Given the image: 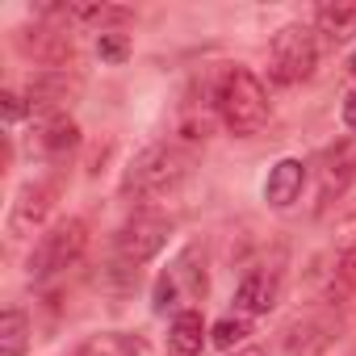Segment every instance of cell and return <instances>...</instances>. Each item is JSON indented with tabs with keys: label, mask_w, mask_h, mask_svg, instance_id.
<instances>
[{
	"label": "cell",
	"mask_w": 356,
	"mask_h": 356,
	"mask_svg": "<svg viewBox=\"0 0 356 356\" xmlns=\"http://www.w3.org/2000/svg\"><path fill=\"white\" fill-rule=\"evenodd\" d=\"M214 101H218V113L235 138H248V134L264 130V122H268V92L248 67H231L222 76Z\"/></svg>",
	"instance_id": "1"
},
{
	"label": "cell",
	"mask_w": 356,
	"mask_h": 356,
	"mask_svg": "<svg viewBox=\"0 0 356 356\" xmlns=\"http://www.w3.org/2000/svg\"><path fill=\"white\" fill-rule=\"evenodd\" d=\"M189 172V155L176 151L168 143H155L147 151H138V159L130 163L126 172V193L134 197H159V193H172L176 185L185 181Z\"/></svg>",
	"instance_id": "2"
},
{
	"label": "cell",
	"mask_w": 356,
	"mask_h": 356,
	"mask_svg": "<svg viewBox=\"0 0 356 356\" xmlns=\"http://www.w3.org/2000/svg\"><path fill=\"white\" fill-rule=\"evenodd\" d=\"M84 248H88V227H84L80 218L55 222V227L38 239V248L30 252V277H34V281H47V277L72 268Z\"/></svg>",
	"instance_id": "3"
},
{
	"label": "cell",
	"mask_w": 356,
	"mask_h": 356,
	"mask_svg": "<svg viewBox=\"0 0 356 356\" xmlns=\"http://www.w3.org/2000/svg\"><path fill=\"white\" fill-rule=\"evenodd\" d=\"M314 59H318L314 30H306V26H281V30L273 34V47H268V76H273L277 84L310 80Z\"/></svg>",
	"instance_id": "4"
},
{
	"label": "cell",
	"mask_w": 356,
	"mask_h": 356,
	"mask_svg": "<svg viewBox=\"0 0 356 356\" xmlns=\"http://www.w3.org/2000/svg\"><path fill=\"white\" fill-rule=\"evenodd\" d=\"M168 235H172V222L168 218H159V214H134L113 235V252H118V260H126V264L138 268V264H147V260H155L163 252Z\"/></svg>",
	"instance_id": "5"
},
{
	"label": "cell",
	"mask_w": 356,
	"mask_h": 356,
	"mask_svg": "<svg viewBox=\"0 0 356 356\" xmlns=\"http://www.w3.org/2000/svg\"><path fill=\"white\" fill-rule=\"evenodd\" d=\"M193 256L197 252H185L181 260H176L159 277V285H155V314H168L176 302H181V289H189V298H202L206 293V273L193 264Z\"/></svg>",
	"instance_id": "6"
},
{
	"label": "cell",
	"mask_w": 356,
	"mask_h": 356,
	"mask_svg": "<svg viewBox=\"0 0 356 356\" xmlns=\"http://www.w3.org/2000/svg\"><path fill=\"white\" fill-rule=\"evenodd\" d=\"M17 47H22L26 55H34L38 63H47V67H67V63L76 59V42H72V34L51 30V26L17 30Z\"/></svg>",
	"instance_id": "7"
},
{
	"label": "cell",
	"mask_w": 356,
	"mask_h": 356,
	"mask_svg": "<svg viewBox=\"0 0 356 356\" xmlns=\"http://www.w3.org/2000/svg\"><path fill=\"white\" fill-rule=\"evenodd\" d=\"M80 92V80L67 72V67H42L30 76L26 84V97H30V109H59L63 101H72Z\"/></svg>",
	"instance_id": "8"
},
{
	"label": "cell",
	"mask_w": 356,
	"mask_h": 356,
	"mask_svg": "<svg viewBox=\"0 0 356 356\" xmlns=\"http://www.w3.org/2000/svg\"><path fill=\"white\" fill-rule=\"evenodd\" d=\"M51 206H55V189H51V185H26V189L17 193V202H13V214H9V235H13V239L34 235V231L47 222Z\"/></svg>",
	"instance_id": "9"
},
{
	"label": "cell",
	"mask_w": 356,
	"mask_h": 356,
	"mask_svg": "<svg viewBox=\"0 0 356 356\" xmlns=\"http://www.w3.org/2000/svg\"><path fill=\"white\" fill-rule=\"evenodd\" d=\"M277 302H281V273L277 268H252L235 289V306L243 314H268Z\"/></svg>",
	"instance_id": "10"
},
{
	"label": "cell",
	"mask_w": 356,
	"mask_h": 356,
	"mask_svg": "<svg viewBox=\"0 0 356 356\" xmlns=\"http://www.w3.org/2000/svg\"><path fill=\"white\" fill-rule=\"evenodd\" d=\"M302 185H306V163L302 159H277L273 172H268V181H264V202L273 210H285V206L298 202Z\"/></svg>",
	"instance_id": "11"
},
{
	"label": "cell",
	"mask_w": 356,
	"mask_h": 356,
	"mask_svg": "<svg viewBox=\"0 0 356 356\" xmlns=\"http://www.w3.org/2000/svg\"><path fill=\"white\" fill-rule=\"evenodd\" d=\"M34 138L42 151H67L80 143V126L63 109H34Z\"/></svg>",
	"instance_id": "12"
},
{
	"label": "cell",
	"mask_w": 356,
	"mask_h": 356,
	"mask_svg": "<svg viewBox=\"0 0 356 356\" xmlns=\"http://www.w3.org/2000/svg\"><path fill=\"white\" fill-rule=\"evenodd\" d=\"M356 298V222L343 227V239L335 243V268H331V302Z\"/></svg>",
	"instance_id": "13"
},
{
	"label": "cell",
	"mask_w": 356,
	"mask_h": 356,
	"mask_svg": "<svg viewBox=\"0 0 356 356\" xmlns=\"http://www.w3.org/2000/svg\"><path fill=\"white\" fill-rule=\"evenodd\" d=\"M168 343L176 356H197L206 348V323L197 310H181L172 318V331H168Z\"/></svg>",
	"instance_id": "14"
},
{
	"label": "cell",
	"mask_w": 356,
	"mask_h": 356,
	"mask_svg": "<svg viewBox=\"0 0 356 356\" xmlns=\"http://www.w3.org/2000/svg\"><path fill=\"white\" fill-rule=\"evenodd\" d=\"M314 26L331 47H339V42H348L356 34V5H323L314 13Z\"/></svg>",
	"instance_id": "15"
},
{
	"label": "cell",
	"mask_w": 356,
	"mask_h": 356,
	"mask_svg": "<svg viewBox=\"0 0 356 356\" xmlns=\"http://www.w3.org/2000/svg\"><path fill=\"white\" fill-rule=\"evenodd\" d=\"M147 343L138 335H126V331H105V335H92L76 348V356H143Z\"/></svg>",
	"instance_id": "16"
},
{
	"label": "cell",
	"mask_w": 356,
	"mask_h": 356,
	"mask_svg": "<svg viewBox=\"0 0 356 356\" xmlns=\"http://www.w3.org/2000/svg\"><path fill=\"white\" fill-rule=\"evenodd\" d=\"M67 17L72 22H92L105 34V26H130L134 9H126V5H67Z\"/></svg>",
	"instance_id": "17"
},
{
	"label": "cell",
	"mask_w": 356,
	"mask_h": 356,
	"mask_svg": "<svg viewBox=\"0 0 356 356\" xmlns=\"http://www.w3.org/2000/svg\"><path fill=\"white\" fill-rule=\"evenodd\" d=\"M30 348V318L22 310L0 314V356H22Z\"/></svg>",
	"instance_id": "18"
},
{
	"label": "cell",
	"mask_w": 356,
	"mask_h": 356,
	"mask_svg": "<svg viewBox=\"0 0 356 356\" xmlns=\"http://www.w3.org/2000/svg\"><path fill=\"white\" fill-rule=\"evenodd\" d=\"M248 335H252V323H248V318H222V323H214V331H210V339H214L218 348H227V352L239 348Z\"/></svg>",
	"instance_id": "19"
},
{
	"label": "cell",
	"mask_w": 356,
	"mask_h": 356,
	"mask_svg": "<svg viewBox=\"0 0 356 356\" xmlns=\"http://www.w3.org/2000/svg\"><path fill=\"white\" fill-rule=\"evenodd\" d=\"M97 51H101V59H105V63H126V55H130V38H126V34L105 30V34L97 38Z\"/></svg>",
	"instance_id": "20"
},
{
	"label": "cell",
	"mask_w": 356,
	"mask_h": 356,
	"mask_svg": "<svg viewBox=\"0 0 356 356\" xmlns=\"http://www.w3.org/2000/svg\"><path fill=\"white\" fill-rule=\"evenodd\" d=\"M26 109H30V105H26V97H17V92H5V97H0V113H5V122H17Z\"/></svg>",
	"instance_id": "21"
},
{
	"label": "cell",
	"mask_w": 356,
	"mask_h": 356,
	"mask_svg": "<svg viewBox=\"0 0 356 356\" xmlns=\"http://www.w3.org/2000/svg\"><path fill=\"white\" fill-rule=\"evenodd\" d=\"M343 122H348V130H356V92L343 97Z\"/></svg>",
	"instance_id": "22"
},
{
	"label": "cell",
	"mask_w": 356,
	"mask_h": 356,
	"mask_svg": "<svg viewBox=\"0 0 356 356\" xmlns=\"http://www.w3.org/2000/svg\"><path fill=\"white\" fill-rule=\"evenodd\" d=\"M235 356H264V352H260V348H239Z\"/></svg>",
	"instance_id": "23"
},
{
	"label": "cell",
	"mask_w": 356,
	"mask_h": 356,
	"mask_svg": "<svg viewBox=\"0 0 356 356\" xmlns=\"http://www.w3.org/2000/svg\"><path fill=\"white\" fill-rule=\"evenodd\" d=\"M348 72H352V76H356V55H352V59H348Z\"/></svg>",
	"instance_id": "24"
}]
</instances>
